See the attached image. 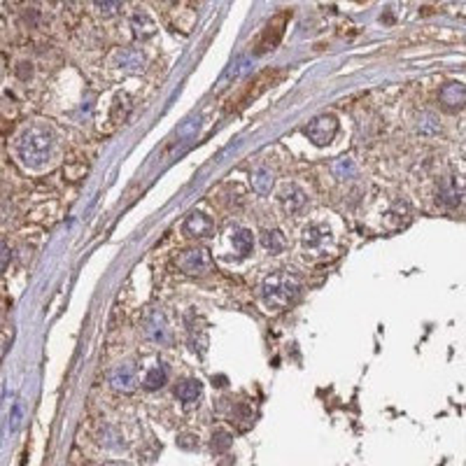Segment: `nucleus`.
Returning <instances> with one entry per match:
<instances>
[{
	"instance_id": "obj_1",
	"label": "nucleus",
	"mask_w": 466,
	"mask_h": 466,
	"mask_svg": "<svg viewBox=\"0 0 466 466\" xmlns=\"http://www.w3.org/2000/svg\"><path fill=\"white\" fill-rule=\"evenodd\" d=\"M16 159L28 171H45L56 157V138L45 124H33L16 138Z\"/></svg>"
},
{
	"instance_id": "obj_2",
	"label": "nucleus",
	"mask_w": 466,
	"mask_h": 466,
	"mask_svg": "<svg viewBox=\"0 0 466 466\" xmlns=\"http://www.w3.org/2000/svg\"><path fill=\"white\" fill-rule=\"evenodd\" d=\"M301 294V277L290 270H277L270 273L261 282V303L268 312H282L299 299Z\"/></svg>"
},
{
	"instance_id": "obj_3",
	"label": "nucleus",
	"mask_w": 466,
	"mask_h": 466,
	"mask_svg": "<svg viewBox=\"0 0 466 466\" xmlns=\"http://www.w3.org/2000/svg\"><path fill=\"white\" fill-rule=\"evenodd\" d=\"M292 21V10H280L275 16H270V21L259 33L257 42H254V54H266L270 49H275L282 40L287 26Z\"/></svg>"
},
{
	"instance_id": "obj_4",
	"label": "nucleus",
	"mask_w": 466,
	"mask_h": 466,
	"mask_svg": "<svg viewBox=\"0 0 466 466\" xmlns=\"http://www.w3.org/2000/svg\"><path fill=\"white\" fill-rule=\"evenodd\" d=\"M336 133H338V120L334 115H319L303 129V135L317 147L329 145L336 138Z\"/></svg>"
},
{
	"instance_id": "obj_5",
	"label": "nucleus",
	"mask_w": 466,
	"mask_h": 466,
	"mask_svg": "<svg viewBox=\"0 0 466 466\" xmlns=\"http://www.w3.org/2000/svg\"><path fill=\"white\" fill-rule=\"evenodd\" d=\"M332 243V231H329L327 224L322 222H310L303 226L301 231V248L303 252H322L327 250V245Z\"/></svg>"
},
{
	"instance_id": "obj_6",
	"label": "nucleus",
	"mask_w": 466,
	"mask_h": 466,
	"mask_svg": "<svg viewBox=\"0 0 466 466\" xmlns=\"http://www.w3.org/2000/svg\"><path fill=\"white\" fill-rule=\"evenodd\" d=\"M273 80H275V73H273V70H266V73L257 75V78L245 84V89L238 93V96H235V100H231L228 110H238V107H243V105L252 103L254 98L261 96V93L268 89V84H273Z\"/></svg>"
},
{
	"instance_id": "obj_7",
	"label": "nucleus",
	"mask_w": 466,
	"mask_h": 466,
	"mask_svg": "<svg viewBox=\"0 0 466 466\" xmlns=\"http://www.w3.org/2000/svg\"><path fill=\"white\" fill-rule=\"evenodd\" d=\"M182 233L189 235V238H208V235L215 233V219L208 213H201V210H194L184 217L182 222Z\"/></svg>"
},
{
	"instance_id": "obj_8",
	"label": "nucleus",
	"mask_w": 466,
	"mask_h": 466,
	"mask_svg": "<svg viewBox=\"0 0 466 466\" xmlns=\"http://www.w3.org/2000/svg\"><path fill=\"white\" fill-rule=\"evenodd\" d=\"M438 103L445 112H460L466 107V84L464 82H448L438 91Z\"/></svg>"
},
{
	"instance_id": "obj_9",
	"label": "nucleus",
	"mask_w": 466,
	"mask_h": 466,
	"mask_svg": "<svg viewBox=\"0 0 466 466\" xmlns=\"http://www.w3.org/2000/svg\"><path fill=\"white\" fill-rule=\"evenodd\" d=\"M177 264H180V268L184 270V273H189V275H203V273H208V268H210V264H213V259H210L208 250H203V248H189V250H184V252L180 254Z\"/></svg>"
},
{
	"instance_id": "obj_10",
	"label": "nucleus",
	"mask_w": 466,
	"mask_h": 466,
	"mask_svg": "<svg viewBox=\"0 0 466 466\" xmlns=\"http://www.w3.org/2000/svg\"><path fill=\"white\" fill-rule=\"evenodd\" d=\"M277 201L287 215H301L303 208L308 206L306 191H303L299 184H285L277 194Z\"/></svg>"
},
{
	"instance_id": "obj_11",
	"label": "nucleus",
	"mask_w": 466,
	"mask_h": 466,
	"mask_svg": "<svg viewBox=\"0 0 466 466\" xmlns=\"http://www.w3.org/2000/svg\"><path fill=\"white\" fill-rule=\"evenodd\" d=\"M110 385H112L115 392L131 394L138 387V371H135L133 364H120L110 373Z\"/></svg>"
},
{
	"instance_id": "obj_12",
	"label": "nucleus",
	"mask_w": 466,
	"mask_h": 466,
	"mask_svg": "<svg viewBox=\"0 0 466 466\" xmlns=\"http://www.w3.org/2000/svg\"><path fill=\"white\" fill-rule=\"evenodd\" d=\"M201 394H203V385H201V380H196V378L180 380V383L175 385V399L182 401L184 406L198 403Z\"/></svg>"
},
{
	"instance_id": "obj_13",
	"label": "nucleus",
	"mask_w": 466,
	"mask_h": 466,
	"mask_svg": "<svg viewBox=\"0 0 466 466\" xmlns=\"http://www.w3.org/2000/svg\"><path fill=\"white\" fill-rule=\"evenodd\" d=\"M131 26H133L135 38H140V40H147L157 33V23L145 10H138L131 16Z\"/></svg>"
},
{
	"instance_id": "obj_14",
	"label": "nucleus",
	"mask_w": 466,
	"mask_h": 466,
	"mask_svg": "<svg viewBox=\"0 0 466 466\" xmlns=\"http://www.w3.org/2000/svg\"><path fill=\"white\" fill-rule=\"evenodd\" d=\"M231 248L238 257H250L254 252V233L250 228H235L231 233Z\"/></svg>"
},
{
	"instance_id": "obj_15",
	"label": "nucleus",
	"mask_w": 466,
	"mask_h": 466,
	"mask_svg": "<svg viewBox=\"0 0 466 466\" xmlns=\"http://www.w3.org/2000/svg\"><path fill=\"white\" fill-rule=\"evenodd\" d=\"M168 383V366L166 364H154L152 369H147V373L142 376V387L149 389V392H154V389H161Z\"/></svg>"
},
{
	"instance_id": "obj_16",
	"label": "nucleus",
	"mask_w": 466,
	"mask_h": 466,
	"mask_svg": "<svg viewBox=\"0 0 466 466\" xmlns=\"http://www.w3.org/2000/svg\"><path fill=\"white\" fill-rule=\"evenodd\" d=\"M145 334L147 338H152L154 343H164L168 338V327H166V319L161 312H152L147 317V327H145Z\"/></svg>"
},
{
	"instance_id": "obj_17",
	"label": "nucleus",
	"mask_w": 466,
	"mask_h": 466,
	"mask_svg": "<svg viewBox=\"0 0 466 466\" xmlns=\"http://www.w3.org/2000/svg\"><path fill=\"white\" fill-rule=\"evenodd\" d=\"M261 248H264L266 252H270V254H280V252H285L287 240H285V235L277 231V228H266V231L261 233Z\"/></svg>"
},
{
	"instance_id": "obj_18",
	"label": "nucleus",
	"mask_w": 466,
	"mask_h": 466,
	"mask_svg": "<svg viewBox=\"0 0 466 466\" xmlns=\"http://www.w3.org/2000/svg\"><path fill=\"white\" fill-rule=\"evenodd\" d=\"M438 201L443 203V206H448V208L460 206V201H462L460 180H448L443 186H440V191H438Z\"/></svg>"
},
{
	"instance_id": "obj_19",
	"label": "nucleus",
	"mask_w": 466,
	"mask_h": 466,
	"mask_svg": "<svg viewBox=\"0 0 466 466\" xmlns=\"http://www.w3.org/2000/svg\"><path fill=\"white\" fill-rule=\"evenodd\" d=\"M252 189L261 194V196H266L273 189V173H270V168H257V171L252 173Z\"/></svg>"
},
{
	"instance_id": "obj_20",
	"label": "nucleus",
	"mask_w": 466,
	"mask_h": 466,
	"mask_svg": "<svg viewBox=\"0 0 466 466\" xmlns=\"http://www.w3.org/2000/svg\"><path fill=\"white\" fill-rule=\"evenodd\" d=\"M231 443H233V436L228 434V431H224V429L213 431V450L215 452H226L228 448H231Z\"/></svg>"
},
{
	"instance_id": "obj_21",
	"label": "nucleus",
	"mask_w": 466,
	"mask_h": 466,
	"mask_svg": "<svg viewBox=\"0 0 466 466\" xmlns=\"http://www.w3.org/2000/svg\"><path fill=\"white\" fill-rule=\"evenodd\" d=\"M122 3H124V0H93V5H96V10H98L100 14H105V16L115 14V12L122 7Z\"/></svg>"
},
{
	"instance_id": "obj_22",
	"label": "nucleus",
	"mask_w": 466,
	"mask_h": 466,
	"mask_svg": "<svg viewBox=\"0 0 466 466\" xmlns=\"http://www.w3.org/2000/svg\"><path fill=\"white\" fill-rule=\"evenodd\" d=\"M177 445L184 448V450H191V448H198V438L191 436V434H184V436L177 438Z\"/></svg>"
},
{
	"instance_id": "obj_23",
	"label": "nucleus",
	"mask_w": 466,
	"mask_h": 466,
	"mask_svg": "<svg viewBox=\"0 0 466 466\" xmlns=\"http://www.w3.org/2000/svg\"><path fill=\"white\" fill-rule=\"evenodd\" d=\"M359 3H364V0H359Z\"/></svg>"
}]
</instances>
